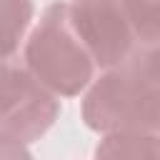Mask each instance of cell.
Wrapping results in <instances>:
<instances>
[{"instance_id":"obj_1","label":"cell","mask_w":160,"mask_h":160,"mask_svg":"<svg viewBox=\"0 0 160 160\" xmlns=\"http://www.w3.org/2000/svg\"><path fill=\"white\" fill-rule=\"evenodd\" d=\"M80 95L82 122L98 135L118 130L160 132L158 48L138 45L120 62L100 68Z\"/></svg>"},{"instance_id":"obj_2","label":"cell","mask_w":160,"mask_h":160,"mask_svg":"<svg viewBox=\"0 0 160 160\" xmlns=\"http://www.w3.org/2000/svg\"><path fill=\"white\" fill-rule=\"evenodd\" d=\"M22 65L50 92L62 98H78L98 72V65L82 40L78 38L68 0L50 2L38 20H32L22 40Z\"/></svg>"},{"instance_id":"obj_3","label":"cell","mask_w":160,"mask_h":160,"mask_svg":"<svg viewBox=\"0 0 160 160\" xmlns=\"http://www.w3.org/2000/svg\"><path fill=\"white\" fill-rule=\"evenodd\" d=\"M60 98L40 85L18 55H0V140L30 148L60 118Z\"/></svg>"},{"instance_id":"obj_4","label":"cell","mask_w":160,"mask_h":160,"mask_svg":"<svg viewBox=\"0 0 160 160\" xmlns=\"http://www.w3.org/2000/svg\"><path fill=\"white\" fill-rule=\"evenodd\" d=\"M68 15L98 70L120 62L140 45L120 0H68Z\"/></svg>"},{"instance_id":"obj_5","label":"cell","mask_w":160,"mask_h":160,"mask_svg":"<svg viewBox=\"0 0 160 160\" xmlns=\"http://www.w3.org/2000/svg\"><path fill=\"white\" fill-rule=\"evenodd\" d=\"M158 140L160 132H145V130H118L100 135V142L95 148L98 158H158Z\"/></svg>"},{"instance_id":"obj_6","label":"cell","mask_w":160,"mask_h":160,"mask_svg":"<svg viewBox=\"0 0 160 160\" xmlns=\"http://www.w3.org/2000/svg\"><path fill=\"white\" fill-rule=\"evenodd\" d=\"M35 20L32 0H0V55H18Z\"/></svg>"},{"instance_id":"obj_7","label":"cell","mask_w":160,"mask_h":160,"mask_svg":"<svg viewBox=\"0 0 160 160\" xmlns=\"http://www.w3.org/2000/svg\"><path fill=\"white\" fill-rule=\"evenodd\" d=\"M140 45L158 48L160 40V0H120Z\"/></svg>"}]
</instances>
